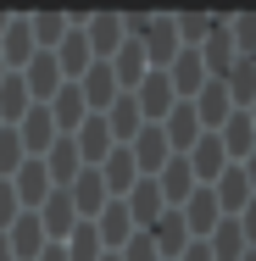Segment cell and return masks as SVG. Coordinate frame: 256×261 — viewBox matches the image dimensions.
<instances>
[{"label":"cell","mask_w":256,"mask_h":261,"mask_svg":"<svg viewBox=\"0 0 256 261\" xmlns=\"http://www.w3.org/2000/svg\"><path fill=\"white\" fill-rule=\"evenodd\" d=\"M178 261H212V250H206L201 239H195V245H190V250H184V256H178Z\"/></svg>","instance_id":"cell-38"},{"label":"cell","mask_w":256,"mask_h":261,"mask_svg":"<svg viewBox=\"0 0 256 261\" xmlns=\"http://www.w3.org/2000/svg\"><path fill=\"white\" fill-rule=\"evenodd\" d=\"M228 45H234V56H256V11L228 17Z\"/></svg>","instance_id":"cell-33"},{"label":"cell","mask_w":256,"mask_h":261,"mask_svg":"<svg viewBox=\"0 0 256 261\" xmlns=\"http://www.w3.org/2000/svg\"><path fill=\"white\" fill-rule=\"evenodd\" d=\"M95 172H101V184H106V195H111V200H123V195L139 184V167H134V156H128V145H117Z\"/></svg>","instance_id":"cell-18"},{"label":"cell","mask_w":256,"mask_h":261,"mask_svg":"<svg viewBox=\"0 0 256 261\" xmlns=\"http://www.w3.org/2000/svg\"><path fill=\"white\" fill-rule=\"evenodd\" d=\"M251 61H256V56H251Z\"/></svg>","instance_id":"cell-47"},{"label":"cell","mask_w":256,"mask_h":261,"mask_svg":"<svg viewBox=\"0 0 256 261\" xmlns=\"http://www.w3.org/2000/svg\"><path fill=\"white\" fill-rule=\"evenodd\" d=\"M178 217H184L190 239H212V228L223 222V211H217V195H212V189H195V195L178 206Z\"/></svg>","instance_id":"cell-16"},{"label":"cell","mask_w":256,"mask_h":261,"mask_svg":"<svg viewBox=\"0 0 256 261\" xmlns=\"http://www.w3.org/2000/svg\"><path fill=\"white\" fill-rule=\"evenodd\" d=\"M217 145H223V156L240 167V161H245V156L256 150V128H251V117H245V111H234V117H228V122L217 128Z\"/></svg>","instance_id":"cell-27"},{"label":"cell","mask_w":256,"mask_h":261,"mask_svg":"<svg viewBox=\"0 0 256 261\" xmlns=\"http://www.w3.org/2000/svg\"><path fill=\"white\" fill-rule=\"evenodd\" d=\"M45 111H51L56 134H78V128H84V117H89V106H84V89H78V84H61L51 100H45Z\"/></svg>","instance_id":"cell-10"},{"label":"cell","mask_w":256,"mask_h":261,"mask_svg":"<svg viewBox=\"0 0 256 261\" xmlns=\"http://www.w3.org/2000/svg\"><path fill=\"white\" fill-rule=\"evenodd\" d=\"M245 261H256V250H245Z\"/></svg>","instance_id":"cell-43"},{"label":"cell","mask_w":256,"mask_h":261,"mask_svg":"<svg viewBox=\"0 0 256 261\" xmlns=\"http://www.w3.org/2000/svg\"><path fill=\"white\" fill-rule=\"evenodd\" d=\"M117 261H161L156 256V245H151V233H134L123 250H117Z\"/></svg>","instance_id":"cell-35"},{"label":"cell","mask_w":256,"mask_h":261,"mask_svg":"<svg viewBox=\"0 0 256 261\" xmlns=\"http://www.w3.org/2000/svg\"><path fill=\"white\" fill-rule=\"evenodd\" d=\"M217 84L228 89L234 111H251V100H256V61H251V56H234V67H228Z\"/></svg>","instance_id":"cell-28"},{"label":"cell","mask_w":256,"mask_h":261,"mask_svg":"<svg viewBox=\"0 0 256 261\" xmlns=\"http://www.w3.org/2000/svg\"><path fill=\"white\" fill-rule=\"evenodd\" d=\"M240 172H245V184H251V195H256V150H251L245 161H240Z\"/></svg>","instance_id":"cell-39"},{"label":"cell","mask_w":256,"mask_h":261,"mask_svg":"<svg viewBox=\"0 0 256 261\" xmlns=\"http://www.w3.org/2000/svg\"><path fill=\"white\" fill-rule=\"evenodd\" d=\"M190 106H195V117H201V128H206V134H217V128L234 117V100H228V89H223L217 78H212V84H206V89H201Z\"/></svg>","instance_id":"cell-25"},{"label":"cell","mask_w":256,"mask_h":261,"mask_svg":"<svg viewBox=\"0 0 256 261\" xmlns=\"http://www.w3.org/2000/svg\"><path fill=\"white\" fill-rule=\"evenodd\" d=\"M34 217H39V228H45V239H51V245H61V239L78 228V211H73V200H67V189H51V195H45V206L34 211Z\"/></svg>","instance_id":"cell-12"},{"label":"cell","mask_w":256,"mask_h":261,"mask_svg":"<svg viewBox=\"0 0 256 261\" xmlns=\"http://www.w3.org/2000/svg\"><path fill=\"white\" fill-rule=\"evenodd\" d=\"M11 189H17V206L22 211H39L45 195H51V178H45V161H22L11 172Z\"/></svg>","instance_id":"cell-20"},{"label":"cell","mask_w":256,"mask_h":261,"mask_svg":"<svg viewBox=\"0 0 256 261\" xmlns=\"http://www.w3.org/2000/svg\"><path fill=\"white\" fill-rule=\"evenodd\" d=\"M28 161V150H22V139H17V128H0V178H11L17 167Z\"/></svg>","instance_id":"cell-34"},{"label":"cell","mask_w":256,"mask_h":261,"mask_svg":"<svg viewBox=\"0 0 256 261\" xmlns=\"http://www.w3.org/2000/svg\"><path fill=\"white\" fill-rule=\"evenodd\" d=\"M245 117H251V128H256V100H251V111H245Z\"/></svg>","instance_id":"cell-42"},{"label":"cell","mask_w":256,"mask_h":261,"mask_svg":"<svg viewBox=\"0 0 256 261\" xmlns=\"http://www.w3.org/2000/svg\"><path fill=\"white\" fill-rule=\"evenodd\" d=\"M145 233H151V245H156V256H161V261H178L184 250H190V245H195L178 211H161V217H156V222L145 228Z\"/></svg>","instance_id":"cell-9"},{"label":"cell","mask_w":256,"mask_h":261,"mask_svg":"<svg viewBox=\"0 0 256 261\" xmlns=\"http://www.w3.org/2000/svg\"><path fill=\"white\" fill-rule=\"evenodd\" d=\"M161 134H167V150H173V156H190V150H195V139H201L206 128H201V117H195V106L178 100L167 117H161Z\"/></svg>","instance_id":"cell-2"},{"label":"cell","mask_w":256,"mask_h":261,"mask_svg":"<svg viewBox=\"0 0 256 261\" xmlns=\"http://www.w3.org/2000/svg\"><path fill=\"white\" fill-rule=\"evenodd\" d=\"M51 56H56V67H61V78H67V84H78V78H84V72L95 67V56H89V39H84L78 17H73V34H67V39H61V45H56Z\"/></svg>","instance_id":"cell-14"},{"label":"cell","mask_w":256,"mask_h":261,"mask_svg":"<svg viewBox=\"0 0 256 261\" xmlns=\"http://www.w3.org/2000/svg\"><path fill=\"white\" fill-rule=\"evenodd\" d=\"M39 261H67V250H61V245H45V250H39Z\"/></svg>","instance_id":"cell-40"},{"label":"cell","mask_w":256,"mask_h":261,"mask_svg":"<svg viewBox=\"0 0 256 261\" xmlns=\"http://www.w3.org/2000/svg\"><path fill=\"white\" fill-rule=\"evenodd\" d=\"M95 233H101V245H106V250L117 256V250H123V245H128L139 228H134V217H128V206H123V200H106V211L95 217Z\"/></svg>","instance_id":"cell-19"},{"label":"cell","mask_w":256,"mask_h":261,"mask_svg":"<svg viewBox=\"0 0 256 261\" xmlns=\"http://www.w3.org/2000/svg\"><path fill=\"white\" fill-rule=\"evenodd\" d=\"M0 128H6V122H0Z\"/></svg>","instance_id":"cell-46"},{"label":"cell","mask_w":256,"mask_h":261,"mask_svg":"<svg viewBox=\"0 0 256 261\" xmlns=\"http://www.w3.org/2000/svg\"><path fill=\"white\" fill-rule=\"evenodd\" d=\"M61 250H67V261H101V256H106V245H101V233H95V222H78V228L61 239Z\"/></svg>","instance_id":"cell-32"},{"label":"cell","mask_w":256,"mask_h":261,"mask_svg":"<svg viewBox=\"0 0 256 261\" xmlns=\"http://www.w3.org/2000/svg\"><path fill=\"white\" fill-rule=\"evenodd\" d=\"M106 67H111V78H117V89H123V95H134V89H139V78L151 72V61H145V50H139L134 39H123L117 56H111Z\"/></svg>","instance_id":"cell-22"},{"label":"cell","mask_w":256,"mask_h":261,"mask_svg":"<svg viewBox=\"0 0 256 261\" xmlns=\"http://www.w3.org/2000/svg\"><path fill=\"white\" fill-rule=\"evenodd\" d=\"M134 100H139V117H145V122H161V117H167V111H173V106H178V95H173V84H167V72H145V78H139V89H134Z\"/></svg>","instance_id":"cell-6"},{"label":"cell","mask_w":256,"mask_h":261,"mask_svg":"<svg viewBox=\"0 0 256 261\" xmlns=\"http://www.w3.org/2000/svg\"><path fill=\"white\" fill-rule=\"evenodd\" d=\"M17 78H22V89H28V100H34V106H45V100L56 95V89L67 84V78H61V67H56V56H51V50H39L34 61H28V67H22V72H17Z\"/></svg>","instance_id":"cell-5"},{"label":"cell","mask_w":256,"mask_h":261,"mask_svg":"<svg viewBox=\"0 0 256 261\" xmlns=\"http://www.w3.org/2000/svg\"><path fill=\"white\" fill-rule=\"evenodd\" d=\"M78 89H84V106H89V117H101L106 106L117 100V95H123V89H117V78H111V67H106V61H95V67H89V72H84V78H78Z\"/></svg>","instance_id":"cell-24"},{"label":"cell","mask_w":256,"mask_h":261,"mask_svg":"<svg viewBox=\"0 0 256 261\" xmlns=\"http://www.w3.org/2000/svg\"><path fill=\"white\" fill-rule=\"evenodd\" d=\"M123 206H128V217H134V228L145 233V228H151L156 217L167 211V200H161V189H156V178H139V184H134L128 195H123Z\"/></svg>","instance_id":"cell-21"},{"label":"cell","mask_w":256,"mask_h":261,"mask_svg":"<svg viewBox=\"0 0 256 261\" xmlns=\"http://www.w3.org/2000/svg\"><path fill=\"white\" fill-rule=\"evenodd\" d=\"M28 106H34V100H28L22 78H17V72H6V78H0V122H6V128H17Z\"/></svg>","instance_id":"cell-31"},{"label":"cell","mask_w":256,"mask_h":261,"mask_svg":"<svg viewBox=\"0 0 256 261\" xmlns=\"http://www.w3.org/2000/svg\"><path fill=\"white\" fill-rule=\"evenodd\" d=\"M78 28H84V39H89V56H95V61H111L117 45L128 39V34H123V11H89V17H78Z\"/></svg>","instance_id":"cell-1"},{"label":"cell","mask_w":256,"mask_h":261,"mask_svg":"<svg viewBox=\"0 0 256 261\" xmlns=\"http://www.w3.org/2000/svg\"><path fill=\"white\" fill-rule=\"evenodd\" d=\"M156 189H161V200H167V211H178L184 200H190V195H195V189H201V184H195L190 161H184V156H173L167 167H161V172H156Z\"/></svg>","instance_id":"cell-15"},{"label":"cell","mask_w":256,"mask_h":261,"mask_svg":"<svg viewBox=\"0 0 256 261\" xmlns=\"http://www.w3.org/2000/svg\"><path fill=\"white\" fill-rule=\"evenodd\" d=\"M67 200H73V211H78V222H95V217L106 211V200H111V195H106L101 172H95V167H84V172L67 184Z\"/></svg>","instance_id":"cell-4"},{"label":"cell","mask_w":256,"mask_h":261,"mask_svg":"<svg viewBox=\"0 0 256 261\" xmlns=\"http://www.w3.org/2000/svg\"><path fill=\"white\" fill-rule=\"evenodd\" d=\"M0 261H11V245H6V233H0Z\"/></svg>","instance_id":"cell-41"},{"label":"cell","mask_w":256,"mask_h":261,"mask_svg":"<svg viewBox=\"0 0 256 261\" xmlns=\"http://www.w3.org/2000/svg\"><path fill=\"white\" fill-rule=\"evenodd\" d=\"M17 139H22L28 161H39L61 134H56V122H51V111H45V106H28V111H22V122H17Z\"/></svg>","instance_id":"cell-7"},{"label":"cell","mask_w":256,"mask_h":261,"mask_svg":"<svg viewBox=\"0 0 256 261\" xmlns=\"http://www.w3.org/2000/svg\"><path fill=\"white\" fill-rule=\"evenodd\" d=\"M0 78H6V61H0Z\"/></svg>","instance_id":"cell-45"},{"label":"cell","mask_w":256,"mask_h":261,"mask_svg":"<svg viewBox=\"0 0 256 261\" xmlns=\"http://www.w3.org/2000/svg\"><path fill=\"white\" fill-rule=\"evenodd\" d=\"M17 217H22V206H17V189H11V178H0V233H6Z\"/></svg>","instance_id":"cell-36"},{"label":"cell","mask_w":256,"mask_h":261,"mask_svg":"<svg viewBox=\"0 0 256 261\" xmlns=\"http://www.w3.org/2000/svg\"><path fill=\"white\" fill-rule=\"evenodd\" d=\"M28 34H34V50H56L73 34V17L67 11H28Z\"/></svg>","instance_id":"cell-29"},{"label":"cell","mask_w":256,"mask_h":261,"mask_svg":"<svg viewBox=\"0 0 256 261\" xmlns=\"http://www.w3.org/2000/svg\"><path fill=\"white\" fill-rule=\"evenodd\" d=\"M6 245H11V261H39V250H45L51 239H45L39 217H34V211H22V217L6 228Z\"/></svg>","instance_id":"cell-17"},{"label":"cell","mask_w":256,"mask_h":261,"mask_svg":"<svg viewBox=\"0 0 256 261\" xmlns=\"http://www.w3.org/2000/svg\"><path fill=\"white\" fill-rule=\"evenodd\" d=\"M34 56H39V50H34V34H28V11H17L11 28L0 34V61H6V72H22Z\"/></svg>","instance_id":"cell-13"},{"label":"cell","mask_w":256,"mask_h":261,"mask_svg":"<svg viewBox=\"0 0 256 261\" xmlns=\"http://www.w3.org/2000/svg\"><path fill=\"white\" fill-rule=\"evenodd\" d=\"M184 161H190V172H195V184H201V189H212V184H217V178H223V172L234 167V161L223 156L217 134H201V139H195V150H190Z\"/></svg>","instance_id":"cell-8"},{"label":"cell","mask_w":256,"mask_h":261,"mask_svg":"<svg viewBox=\"0 0 256 261\" xmlns=\"http://www.w3.org/2000/svg\"><path fill=\"white\" fill-rule=\"evenodd\" d=\"M212 195H217V211H223V217H240V211L251 206V184H245L240 167H228V172L212 184Z\"/></svg>","instance_id":"cell-30"},{"label":"cell","mask_w":256,"mask_h":261,"mask_svg":"<svg viewBox=\"0 0 256 261\" xmlns=\"http://www.w3.org/2000/svg\"><path fill=\"white\" fill-rule=\"evenodd\" d=\"M167 84H173V95H178V100H195L206 84H212V78H206L201 50H178V56H173V61H167Z\"/></svg>","instance_id":"cell-3"},{"label":"cell","mask_w":256,"mask_h":261,"mask_svg":"<svg viewBox=\"0 0 256 261\" xmlns=\"http://www.w3.org/2000/svg\"><path fill=\"white\" fill-rule=\"evenodd\" d=\"M234 222H240V233H245V245H251V250H256V195H251V206L240 211Z\"/></svg>","instance_id":"cell-37"},{"label":"cell","mask_w":256,"mask_h":261,"mask_svg":"<svg viewBox=\"0 0 256 261\" xmlns=\"http://www.w3.org/2000/svg\"><path fill=\"white\" fill-rule=\"evenodd\" d=\"M73 145H78V156H84V167H101L117 145H111V128H106V117H84V128L73 134Z\"/></svg>","instance_id":"cell-23"},{"label":"cell","mask_w":256,"mask_h":261,"mask_svg":"<svg viewBox=\"0 0 256 261\" xmlns=\"http://www.w3.org/2000/svg\"><path fill=\"white\" fill-rule=\"evenodd\" d=\"M101 261H117V256H111V250H106V256H101Z\"/></svg>","instance_id":"cell-44"},{"label":"cell","mask_w":256,"mask_h":261,"mask_svg":"<svg viewBox=\"0 0 256 261\" xmlns=\"http://www.w3.org/2000/svg\"><path fill=\"white\" fill-rule=\"evenodd\" d=\"M101 117H106V128H111V145H128V139L145 128V117H139V100H134V95H117Z\"/></svg>","instance_id":"cell-26"},{"label":"cell","mask_w":256,"mask_h":261,"mask_svg":"<svg viewBox=\"0 0 256 261\" xmlns=\"http://www.w3.org/2000/svg\"><path fill=\"white\" fill-rule=\"evenodd\" d=\"M39 161H45V178H51V189H67V184L84 172V156H78L73 134H61V139H56V145H51V150H45Z\"/></svg>","instance_id":"cell-11"}]
</instances>
